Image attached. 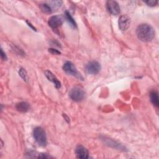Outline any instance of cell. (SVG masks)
I'll use <instances>...</instances> for the list:
<instances>
[{
    "label": "cell",
    "instance_id": "cell-16",
    "mask_svg": "<svg viewBox=\"0 0 159 159\" xmlns=\"http://www.w3.org/2000/svg\"><path fill=\"white\" fill-rule=\"evenodd\" d=\"M50 3L52 4L50 6V7H53L55 8H58L59 7L61 6V4H62V1H50Z\"/></svg>",
    "mask_w": 159,
    "mask_h": 159
},
{
    "label": "cell",
    "instance_id": "cell-15",
    "mask_svg": "<svg viewBox=\"0 0 159 159\" xmlns=\"http://www.w3.org/2000/svg\"><path fill=\"white\" fill-rule=\"evenodd\" d=\"M19 75L22 77V78L25 81H28V75H27V73L26 71V70L22 68H21L19 70Z\"/></svg>",
    "mask_w": 159,
    "mask_h": 159
},
{
    "label": "cell",
    "instance_id": "cell-10",
    "mask_svg": "<svg viewBox=\"0 0 159 159\" xmlns=\"http://www.w3.org/2000/svg\"><path fill=\"white\" fill-rule=\"evenodd\" d=\"M45 75L46 76V77L47 78V79L52 81V83H53L55 86L57 88H60L61 86V83L59 81V80L56 78V76L50 71L47 70L45 71Z\"/></svg>",
    "mask_w": 159,
    "mask_h": 159
},
{
    "label": "cell",
    "instance_id": "cell-9",
    "mask_svg": "<svg viewBox=\"0 0 159 159\" xmlns=\"http://www.w3.org/2000/svg\"><path fill=\"white\" fill-rule=\"evenodd\" d=\"M75 153L76 157L79 158L86 159L89 157L88 150L83 145H79L76 147L75 150Z\"/></svg>",
    "mask_w": 159,
    "mask_h": 159
},
{
    "label": "cell",
    "instance_id": "cell-4",
    "mask_svg": "<svg viewBox=\"0 0 159 159\" xmlns=\"http://www.w3.org/2000/svg\"><path fill=\"white\" fill-rule=\"evenodd\" d=\"M69 96L73 101H80L83 99L84 96V92L81 87L75 86L70 90Z\"/></svg>",
    "mask_w": 159,
    "mask_h": 159
},
{
    "label": "cell",
    "instance_id": "cell-14",
    "mask_svg": "<svg viewBox=\"0 0 159 159\" xmlns=\"http://www.w3.org/2000/svg\"><path fill=\"white\" fill-rule=\"evenodd\" d=\"M40 7L42 11L44 13H47V14L52 13V7L48 4H46V3L42 4L40 5Z\"/></svg>",
    "mask_w": 159,
    "mask_h": 159
},
{
    "label": "cell",
    "instance_id": "cell-6",
    "mask_svg": "<svg viewBox=\"0 0 159 159\" xmlns=\"http://www.w3.org/2000/svg\"><path fill=\"white\" fill-rule=\"evenodd\" d=\"M100 70L101 65L96 61H89L86 66V70L87 73L91 75H96L98 73Z\"/></svg>",
    "mask_w": 159,
    "mask_h": 159
},
{
    "label": "cell",
    "instance_id": "cell-17",
    "mask_svg": "<svg viewBox=\"0 0 159 159\" xmlns=\"http://www.w3.org/2000/svg\"><path fill=\"white\" fill-rule=\"evenodd\" d=\"M145 2L148 6H155V5L158 3V1H153V0H148V1H145Z\"/></svg>",
    "mask_w": 159,
    "mask_h": 159
},
{
    "label": "cell",
    "instance_id": "cell-12",
    "mask_svg": "<svg viewBox=\"0 0 159 159\" xmlns=\"http://www.w3.org/2000/svg\"><path fill=\"white\" fill-rule=\"evenodd\" d=\"M150 98L152 103L156 107L159 106V98L158 93L155 91H152L150 94Z\"/></svg>",
    "mask_w": 159,
    "mask_h": 159
},
{
    "label": "cell",
    "instance_id": "cell-2",
    "mask_svg": "<svg viewBox=\"0 0 159 159\" xmlns=\"http://www.w3.org/2000/svg\"><path fill=\"white\" fill-rule=\"evenodd\" d=\"M34 137L35 141L40 146H45L47 143V136L45 130L40 127H37L33 131Z\"/></svg>",
    "mask_w": 159,
    "mask_h": 159
},
{
    "label": "cell",
    "instance_id": "cell-18",
    "mask_svg": "<svg viewBox=\"0 0 159 159\" xmlns=\"http://www.w3.org/2000/svg\"><path fill=\"white\" fill-rule=\"evenodd\" d=\"M49 52H50L52 53L55 54V55H59L60 54V52L59 51H58L56 49H53V48H49Z\"/></svg>",
    "mask_w": 159,
    "mask_h": 159
},
{
    "label": "cell",
    "instance_id": "cell-8",
    "mask_svg": "<svg viewBox=\"0 0 159 159\" xmlns=\"http://www.w3.org/2000/svg\"><path fill=\"white\" fill-rule=\"evenodd\" d=\"M130 23V19L127 15H122L121 16L118 20L119 27L121 30H127Z\"/></svg>",
    "mask_w": 159,
    "mask_h": 159
},
{
    "label": "cell",
    "instance_id": "cell-3",
    "mask_svg": "<svg viewBox=\"0 0 159 159\" xmlns=\"http://www.w3.org/2000/svg\"><path fill=\"white\" fill-rule=\"evenodd\" d=\"M63 69L66 73H67L70 75L74 76L78 78L83 79V77L81 76L80 73H78V71H77V69L76 68L74 64L73 63H71V61L65 62L63 66Z\"/></svg>",
    "mask_w": 159,
    "mask_h": 159
},
{
    "label": "cell",
    "instance_id": "cell-5",
    "mask_svg": "<svg viewBox=\"0 0 159 159\" xmlns=\"http://www.w3.org/2000/svg\"><path fill=\"white\" fill-rule=\"evenodd\" d=\"M63 22V18L61 16L56 15L50 17L48 19V24L49 26L53 30L57 29L60 27Z\"/></svg>",
    "mask_w": 159,
    "mask_h": 159
},
{
    "label": "cell",
    "instance_id": "cell-11",
    "mask_svg": "<svg viewBox=\"0 0 159 159\" xmlns=\"http://www.w3.org/2000/svg\"><path fill=\"white\" fill-rule=\"evenodd\" d=\"M16 107L18 111L21 112H25L29 110L30 106L26 102H20L16 104Z\"/></svg>",
    "mask_w": 159,
    "mask_h": 159
},
{
    "label": "cell",
    "instance_id": "cell-1",
    "mask_svg": "<svg viewBox=\"0 0 159 159\" xmlns=\"http://www.w3.org/2000/svg\"><path fill=\"white\" fill-rule=\"evenodd\" d=\"M136 34L139 40L147 42L151 41L155 37V30L149 24H142L136 29Z\"/></svg>",
    "mask_w": 159,
    "mask_h": 159
},
{
    "label": "cell",
    "instance_id": "cell-7",
    "mask_svg": "<svg viewBox=\"0 0 159 159\" xmlns=\"http://www.w3.org/2000/svg\"><path fill=\"white\" fill-rule=\"evenodd\" d=\"M107 9L112 15H117L120 13L119 5L115 1H108L107 2Z\"/></svg>",
    "mask_w": 159,
    "mask_h": 159
},
{
    "label": "cell",
    "instance_id": "cell-19",
    "mask_svg": "<svg viewBox=\"0 0 159 159\" xmlns=\"http://www.w3.org/2000/svg\"><path fill=\"white\" fill-rule=\"evenodd\" d=\"M1 58L3 60H7V57L6 55V53H4L2 49H1Z\"/></svg>",
    "mask_w": 159,
    "mask_h": 159
},
{
    "label": "cell",
    "instance_id": "cell-13",
    "mask_svg": "<svg viewBox=\"0 0 159 159\" xmlns=\"http://www.w3.org/2000/svg\"><path fill=\"white\" fill-rule=\"evenodd\" d=\"M65 18L67 20V21L70 23V24L73 27H76V24L75 21V20L73 19V18L71 17V16L70 15V12H68L67 11H65Z\"/></svg>",
    "mask_w": 159,
    "mask_h": 159
}]
</instances>
